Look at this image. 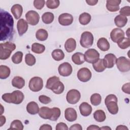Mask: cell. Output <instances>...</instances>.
<instances>
[{"mask_svg":"<svg viewBox=\"0 0 130 130\" xmlns=\"http://www.w3.org/2000/svg\"><path fill=\"white\" fill-rule=\"evenodd\" d=\"M14 20L8 12L1 9L0 12V40L1 41L11 39L13 36Z\"/></svg>","mask_w":130,"mask_h":130,"instance_id":"obj_1","label":"cell"},{"mask_svg":"<svg viewBox=\"0 0 130 130\" xmlns=\"http://www.w3.org/2000/svg\"><path fill=\"white\" fill-rule=\"evenodd\" d=\"M2 99L6 103H13L14 104H21L24 98V95L22 92L17 90L12 93H6L2 95Z\"/></svg>","mask_w":130,"mask_h":130,"instance_id":"obj_2","label":"cell"},{"mask_svg":"<svg viewBox=\"0 0 130 130\" xmlns=\"http://www.w3.org/2000/svg\"><path fill=\"white\" fill-rule=\"evenodd\" d=\"M16 49V45L10 41L0 44V59L6 60L9 58L11 52Z\"/></svg>","mask_w":130,"mask_h":130,"instance_id":"obj_3","label":"cell"},{"mask_svg":"<svg viewBox=\"0 0 130 130\" xmlns=\"http://www.w3.org/2000/svg\"><path fill=\"white\" fill-rule=\"evenodd\" d=\"M117 102L118 100L117 96L113 94L108 95L105 99V104L108 111L111 114L115 115L118 112Z\"/></svg>","mask_w":130,"mask_h":130,"instance_id":"obj_4","label":"cell"},{"mask_svg":"<svg viewBox=\"0 0 130 130\" xmlns=\"http://www.w3.org/2000/svg\"><path fill=\"white\" fill-rule=\"evenodd\" d=\"M93 40L94 38L92 33L88 31H85L81 34L80 44L83 48H88L92 45Z\"/></svg>","mask_w":130,"mask_h":130,"instance_id":"obj_5","label":"cell"},{"mask_svg":"<svg viewBox=\"0 0 130 130\" xmlns=\"http://www.w3.org/2000/svg\"><path fill=\"white\" fill-rule=\"evenodd\" d=\"M116 64L118 70L121 72H127L130 70V60L124 56L117 58Z\"/></svg>","mask_w":130,"mask_h":130,"instance_id":"obj_6","label":"cell"},{"mask_svg":"<svg viewBox=\"0 0 130 130\" xmlns=\"http://www.w3.org/2000/svg\"><path fill=\"white\" fill-rule=\"evenodd\" d=\"M28 86L29 89L33 92L39 91L43 87V79L39 77H34L30 79Z\"/></svg>","mask_w":130,"mask_h":130,"instance_id":"obj_7","label":"cell"},{"mask_svg":"<svg viewBox=\"0 0 130 130\" xmlns=\"http://www.w3.org/2000/svg\"><path fill=\"white\" fill-rule=\"evenodd\" d=\"M84 55L85 61L90 63H94L100 57L99 52L94 49H88L85 52Z\"/></svg>","mask_w":130,"mask_h":130,"instance_id":"obj_8","label":"cell"},{"mask_svg":"<svg viewBox=\"0 0 130 130\" xmlns=\"http://www.w3.org/2000/svg\"><path fill=\"white\" fill-rule=\"evenodd\" d=\"M81 98L80 92L77 89H73L70 90L67 93L66 100L70 104L77 103Z\"/></svg>","mask_w":130,"mask_h":130,"instance_id":"obj_9","label":"cell"},{"mask_svg":"<svg viewBox=\"0 0 130 130\" xmlns=\"http://www.w3.org/2000/svg\"><path fill=\"white\" fill-rule=\"evenodd\" d=\"M25 18L27 23L31 25H37L40 20L39 14L35 11H28L25 14Z\"/></svg>","mask_w":130,"mask_h":130,"instance_id":"obj_10","label":"cell"},{"mask_svg":"<svg viewBox=\"0 0 130 130\" xmlns=\"http://www.w3.org/2000/svg\"><path fill=\"white\" fill-rule=\"evenodd\" d=\"M91 76L92 74L90 70L87 68H82L80 69L77 73V77L78 79L83 82H86L90 80Z\"/></svg>","mask_w":130,"mask_h":130,"instance_id":"obj_11","label":"cell"},{"mask_svg":"<svg viewBox=\"0 0 130 130\" xmlns=\"http://www.w3.org/2000/svg\"><path fill=\"white\" fill-rule=\"evenodd\" d=\"M59 75L63 77L69 76L73 72L72 67L70 63L67 62L60 64L58 68Z\"/></svg>","mask_w":130,"mask_h":130,"instance_id":"obj_12","label":"cell"},{"mask_svg":"<svg viewBox=\"0 0 130 130\" xmlns=\"http://www.w3.org/2000/svg\"><path fill=\"white\" fill-rule=\"evenodd\" d=\"M74 20L73 16L69 13H62L58 17V22L62 26L71 25Z\"/></svg>","mask_w":130,"mask_h":130,"instance_id":"obj_13","label":"cell"},{"mask_svg":"<svg viewBox=\"0 0 130 130\" xmlns=\"http://www.w3.org/2000/svg\"><path fill=\"white\" fill-rule=\"evenodd\" d=\"M117 57L112 53H109L106 54L104 59V63L106 68H112L116 63Z\"/></svg>","mask_w":130,"mask_h":130,"instance_id":"obj_14","label":"cell"},{"mask_svg":"<svg viewBox=\"0 0 130 130\" xmlns=\"http://www.w3.org/2000/svg\"><path fill=\"white\" fill-rule=\"evenodd\" d=\"M123 37H124V32L121 28H115L110 32V38L114 43H117Z\"/></svg>","mask_w":130,"mask_h":130,"instance_id":"obj_15","label":"cell"},{"mask_svg":"<svg viewBox=\"0 0 130 130\" xmlns=\"http://www.w3.org/2000/svg\"><path fill=\"white\" fill-rule=\"evenodd\" d=\"M38 114L43 119L51 120L53 114V109L47 107H42L39 109Z\"/></svg>","mask_w":130,"mask_h":130,"instance_id":"obj_16","label":"cell"},{"mask_svg":"<svg viewBox=\"0 0 130 130\" xmlns=\"http://www.w3.org/2000/svg\"><path fill=\"white\" fill-rule=\"evenodd\" d=\"M64 117L69 122L74 121L77 118V112L73 108H68L65 110Z\"/></svg>","mask_w":130,"mask_h":130,"instance_id":"obj_17","label":"cell"},{"mask_svg":"<svg viewBox=\"0 0 130 130\" xmlns=\"http://www.w3.org/2000/svg\"><path fill=\"white\" fill-rule=\"evenodd\" d=\"M120 0H107L106 4L107 9L110 12H116L119 10Z\"/></svg>","mask_w":130,"mask_h":130,"instance_id":"obj_18","label":"cell"},{"mask_svg":"<svg viewBox=\"0 0 130 130\" xmlns=\"http://www.w3.org/2000/svg\"><path fill=\"white\" fill-rule=\"evenodd\" d=\"M17 28L18 34L20 36H22L27 30L28 23L24 19H19L17 23Z\"/></svg>","mask_w":130,"mask_h":130,"instance_id":"obj_19","label":"cell"},{"mask_svg":"<svg viewBox=\"0 0 130 130\" xmlns=\"http://www.w3.org/2000/svg\"><path fill=\"white\" fill-rule=\"evenodd\" d=\"M79 110L82 116H88L91 113L92 108L88 103L83 102L79 106Z\"/></svg>","mask_w":130,"mask_h":130,"instance_id":"obj_20","label":"cell"},{"mask_svg":"<svg viewBox=\"0 0 130 130\" xmlns=\"http://www.w3.org/2000/svg\"><path fill=\"white\" fill-rule=\"evenodd\" d=\"M39 107L38 104L34 101L30 102L27 104L26 111L31 115H35L39 112Z\"/></svg>","mask_w":130,"mask_h":130,"instance_id":"obj_21","label":"cell"},{"mask_svg":"<svg viewBox=\"0 0 130 130\" xmlns=\"http://www.w3.org/2000/svg\"><path fill=\"white\" fill-rule=\"evenodd\" d=\"M11 11L15 18L16 19H18L20 18L22 15L23 12V8L20 4H15L12 7Z\"/></svg>","mask_w":130,"mask_h":130,"instance_id":"obj_22","label":"cell"},{"mask_svg":"<svg viewBox=\"0 0 130 130\" xmlns=\"http://www.w3.org/2000/svg\"><path fill=\"white\" fill-rule=\"evenodd\" d=\"M98 47L103 51H107L110 49V44L105 38H101L97 42Z\"/></svg>","mask_w":130,"mask_h":130,"instance_id":"obj_23","label":"cell"},{"mask_svg":"<svg viewBox=\"0 0 130 130\" xmlns=\"http://www.w3.org/2000/svg\"><path fill=\"white\" fill-rule=\"evenodd\" d=\"M76 48V42L73 38L68 39L65 42L64 48L68 52H72Z\"/></svg>","mask_w":130,"mask_h":130,"instance_id":"obj_24","label":"cell"},{"mask_svg":"<svg viewBox=\"0 0 130 130\" xmlns=\"http://www.w3.org/2000/svg\"><path fill=\"white\" fill-rule=\"evenodd\" d=\"M12 85L18 89H21L25 85V80L21 77L15 76L12 80Z\"/></svg>","mask_w":130,"mask_h":130,"instance_id":"obj_25","label":"cell"},{"mask_svg":"<svg viewBox=\"0 0 130 130\" xmlns=\"http://www.w3.org/2000/svg\"><path fill=\"white\" fill-rule=\"evenodd\" d=\"M114 22L118 27H122L124 26L127 22V18L126 16L121 14L117 15L114 18Z\"/></svg>","mask_w":130,"mask_h":130,"instance_id":"obj_26","label":"cell"},{"mask_svg":"<svg viewBox=\"0 0 130 130\" xmlns=\"http://www.w3.org/2000/svg\"><path fill=\"white\" fill-rule=\"evenodd\" d=\"M64 89V86L63 84L60 81V80L55 82L53 85L50 88L54 93L57 94H59L62 93Z\"/></svg>","mask_w":130,"mask_h":130,"instance_id":"obj_27","label":"cell"},{"mask_svg":"<svg viewBox=\"0 0 130 130\" xmlns=\"http://www.w3.org/2000/svg\"><path fill=\"white\" fill-rule=\"evenodd\" d=\"M72 61L77 65H80L85 61L84 55L81 52H76L72 56Z\"/></svg>","mask_w":130,"mask_h":130,"instance_id":"obj_28","label":"cell"},{"mask_svg":"<svg viewBox=\"0 0 130 130\" xmlns=\"http://www.w3.org/2000/svg\"><path fill=\"white\" fill-rule=\"evenodd\" d=\"M91 18V15L89 13L84 12L79 15V21L81 24L86 25L90 22Z\"/></svg>","mask_w":130,"mask_h":130,"instance_id":"obj_29","label":"cell"},{"mask_svg":"<svg viewBox=\"0 0 130 130\" xmlns=\"http://www.w3.org/2000/svg\"><path fill=\"white\" fill-rule=\"evenodd\" d=\"M48 34L47 31L43 28L38 29L36 33V37L40 41H44L47 39Z\"/></svg>","mask_w":130,"mask_h":130,"instance_id":"obj_30","label":"cell"},{"mask_svg":"<svg viewBox=\"0 0 130 130\" xmlns=\"http://www.w3.org/2000/svg\"><path fill=\"white\" fill-rule=\"evenodd\" d=\"M93 117L94 119L99 122H103L106 118V115L105 112L102 110H98L93 113Z\"/></svg>","mask_w":130,"mask_h":130,"instance_id":"obj_31","label":"cell"},{"mask_svg":"<svg viewBox=\"0 0 130 130\" xmlns=\"http://www.w3.org/2000/svg\"><path fill=\"white\" fill-rule=\"evenodd\" d=\"M52 57L56 61H60L62 60L64 57V53L63 51L59 49L54 50L51 53Z\"/></svg>","mask_w":130,"mask_h":130,"instance_id":"obj_32","label":"cell"},{"mask_svg":"<svg viewBox=\"0 0 130 130\" xmlns=\"http://www.w3.org/2000/svg\"><path fill=\"white\" fill-rule=\"evenodd\" d=\"M92 67L94 70L97 72H102L105 69L103 59H99L96 62L92 63Z\"/></svg>","mask_w":130,"mask_h":130,"instance_id":"obj_33","label":"cell"},{"mask_svg":"<svg viewBox=\"0 0 130 130\" xmlns=\"http://www.w3.org/2000/svg\"><path fill=\"white\" fill-rule=\"evenodd\" d=\"M54 19V14L49 12H47L44 13L42 16V20L43 22L45 24H50L51 23Z\"/></svg>","mask_w":130,"mask_h":130,"instance_id":"obj_34","label":"cell"},{"mask_svg":"<svg viewBox=\"0 0 130 130\" xmlns=\"http://www.w3.org/2000/svg\"><path fill=\"white\" fill-rule=\"evenodd\" d=\"M11 71L10 68L4 65H1L0 66V78L5 79L7 78L10 75Z\"/></svg>","mask_w":130,"mask_h":130,"instance_id":"obj_35","label":"cell"},{"mask_svg":"<svg viewBox=\"0 0 130 130\" xmlns=\"http://www.w3.org/2000/svg\"><path fill=\"white\" fill-rule=\"evenodd\" d=\"M45 50V47L44 45L38 43H34L31 45V51L35 53L41 54Z\"/></svg>","mask_w":130,"mask_h":130,"instance_id":"obj_36","label":"cell"},{"mask_svg":"<svg viewBox=\"0 0 130 130\" xmlns=\"http://www.w3.org/2000/svg\"><path fill=\"white\" fill-rule=\"evenodd\" d=\"M117 45L119 47L122 49L127 48L130 46V40L129 38L123 37L120 39L117 42Z\"/></svg>","mask_w":130,"mask_h":130,"instance_id":"obj_37","label":"cell"},{"mask_svg":"<svg viewBox=\"0 0 130 130\" xmlns=\"http://www.w3.org/2000/svg\"><path fill=\"white\" fill-rule=\"evenodd\" d=\"M102 101V97L99 93H93L90 96V102L94 106L99 105Z\"/></svg>","mask_w":130,"mask_h":130,"instance_id":"obj_38","label":"cell"},{"mask_svg":"<svg viewBox=\"0 0 130 130\" xmlns=\"http://www.w3.org/2000/svg\"><path fill=\"white\" fill-rule=\"evenodd\" d=\"M24 128L23 125L21 121L19 120L16 119L13 120L11 124L10 127L8 129H19V130H22Z\"/></svg>","mask_w":130,"mask_h":130,"instance_id":"obj_39","label":"cell"},{"mask_svg":"<svg viewBox=\"0 0 130 130\" xmlns=\"http://www.w3.org/2000/svg\"><path fill=\"white\" fill-rule=\"evenodd\" d=\"M22 57L23 53L21 51H17L12 55L11 59L13 63L15 64H19L21 62L22 60Z\"/></svg>","mask_w":130,"mask_h":130,"instance_id":"obj_40","label":"cell"},{"mask_svg":"<svg viewBox=\"0 0 130 130\" xmlns=\"http://www.w3.org/2000/svg\"><path fill=\"white\" fill-rule=\"evenodd\" d=\"M25 62L26 64L29 66H34L36 62L35 57L30 53H27L25 57Z\"/></svg>","mask_w":130,"mask_h":130,"instance_id":"obj_41","label":"cell"},{"mask_svg":"<svg viewBox=\"0 0 130 130\" xmlns=\"http://www.w3.org/2000/svg\"><path fill=\"white\" fill-rule=\"evenodd\" d=\"M60 4L59 0H47L46 5L47 8L50 9H54L57 8Z\"/></svg>","mask_w":130,"mask_h":130,"instance_id":"obj_42","label":"cell"},{"mask_svg":"<svg viewBox=\"0 0 130 130\" xmlns=\"http://www.w3.org/2000/svg\"><path fill=\"white\" fill-rule=\"evenodd\" d=\"M60 80L59 78L57 77V76H52L50 77L48 79L47 82H46V87L47 89H50L51 87L53 85V84L56 82L57 81Z\"/></svg>","mask_w":130,"mask_h":130,"instance_id":"obj_43","label":"cell"},{"mask_svg":"<svg viewBox=\"0 0 130 130\" xmlns=\"http://www.w3.org/2000/svg\"><path fill=\"white\" fill-rule=\"evenodd\" d=\"M52 109H53V114L50 120L56 121L60 116V114H61L60 110L59 108H57V107H53L52 108Z\"/></svg>","mask_w":130,"mask_h":130,"instance_id":"obj_44","label":"cell"},{"mask_svg":"<svg viewBox=\"0 0 130 130\" xmlns=\"http://www.w3.org/2000/svg\"><path fill=\"white\" fill-rule=\"evenodd\" d=\"M45 1L44 0H35L34 6L38 10H41L44 6Z\"/></svg>","mask_w":130,"mask_h":130,"instance_id":"obj_45","label":"cell"},{"mask_svg":"<svg viewBox=\"0 0 130 130\" xmlns=\"http://www.w3.org/2000/svg\"><path fill=\"white\" fill-rule=\"evenodd\" d=\"M120 14L125 16H129L130 15V7L129 6H125L122 7L120 11Z\"/></svg>","mask_w":130,"mask_h":130,"instance_id":"obj_46","label":"cell"},{"mask_svg":"<svg viewBox=\"0 0 130 130\" xmlns=\"http://www.w3.org/2000/svg\"><path fill=\"white\" fill-rule=\"evenodd\" d=\"M39 101L42 104H47L51 102V99L45 95H41L39 96Z\"/></svg>","mask_w":130,"mask_h":130,"instance_id":"obj_47","label":"cell"},{"mask_svg":"<svg viewBox=\"0 0 130 130\" xmlns=\"http://www.w3.org/2000/svg\"><path fill=\"white\" fill-rule=\"evenodd\" d=\"M55 129H56V130H61V129L68 130V127L65 123L59 122L56 124Z\"/></svg>","mask_w":130,"mask_h":130,"instance_id":"obj_48","label":"cell"},{"mask_svg":"<svg viewBox=\"0 0 130 130\" xmlns=\"http://www.w3.org/2000/svg\"><path fill=\"white\" fill-rule=\"evenodd\" d=\"M129 85H130V83L129 82H128V83H126L124 84L122 86V87L121 88L122 90L124 92H125V93H127L128 94H129L130 93V92H129Z\"/></svg>","mask_w":130,"mask_h":130,"instance_id":"obj_49","label":"cell"},{"mask_svg":"<svg viewBox=\"0 0 130 130\" xmlns=\"http://www.w3.org/2000/svg\"><path fill=\"white\" fill-rule=\"evenodd\" d=\"M70 130H82V127L80 124L76 123L72 125L69 128Z\"/></svg>","mask_w":130,"mask_h":130,"instance_id":"obj_50","label":"cell"},{"mask_svg":"<svg viewBox=\"0 0 130 130\" xmlns=\"http://www.w3.org/2000/svg\"><path fill=\"white\" fill-rule=\"evenodd\" d=\"M52 128L51 126L48 124H44L41 126L39 129L40 130H52Z\"/></svg>","mask_w":130,"mask_h":130,"instance_id":"obj_51","label":"cell"},{"mask_svg":"<svg viewBox=\"0 0 130 130\" xmlns=\"http://www.w3.org/2000/svg\"><path fill=\"white\" fill-rule=\"evenodd\" d=\"M86 2L88 5L94 6L98 3V0H88V1L86 0Z\"/></svg>","mask_w":130,"mask_h":130,"instance_id":"obj_52","label":"cell"},{"mask_svg":"<svg viewBox=\"0 0 130 130\" xmlns=\"http://www.w3.org/2000/svg\"><path fill=\"white\" fill-rule=\"evenodd\" d=\"M93 129L99 130V129H100V127H99L98 126L96 125H90L87 128V130H93Z\"/></svg>","mask_w":130,"mask_h":130,"instance_id":"obj_53","label":"cell"},{"mask_svg":"<svg viewBox=\"0 0 130 130\" xmlns=\"http://www.w3.org/2000/svg\"><path fill=\"white\" fill-rule=\"evenodd\" d=\"M6 117L4 116L1 115L0 116V126H2L6 123Z\"/></svg>","mask_w":130,"mask_h":130,"instance_id":"obj_54","label":"cell"},{"mask_svg":"<svg viewBox=\"0 0 130 130\" xmlns=\"http://www.w3.org/2000/svg\"><path fill=\"white\" fill-rule=\"evenodd\" d=\"M116 130H118V129H124V130L127 129V130H128V128H127L126 126H125V125H118V126L116 128Z\"/></svg>","mask_w":130,"mask_h":130,"instance_id":"obj_55","label":"cell"},{"mask_svg":"<svg viewBox=\"0 0 130 130\" xmlns=\"http://www.w3.org/2000/svg\"><path fill=\"white\" fill-rule=\"evenodd\" d=\"M100 129H111V128L108 126H104V127H100Z\"/></svg>","mask_w":130,"mask_h":130,"instance_id":"obj_56","label":"cell"},{"mask_svg":"<svg viewBox=\"0 0 130 130\" xmlns=\"http://www.w3.org/2000/svg\"><path fill=\"white\" fill-rule=\"evenodd\" d=\"M1 115H2V114H3V111H4V109H3V106H2V104H1Z\"/></svg>","mask_w":130,"mask_h":130,"instance_id":"obj_57","label":"cell"},{"mask_svg":"<svg viewBox=\"0 0 130 130\" xmlns=\"http://www.w3.org/2000/svg\"><path fill=\"white\" fill-rule=\"evenodd\" d=\"M129 28H128V29L127 30V37H129V35H128V31H129Z\"/></svg>","mask_w":130,"mask_h":130,"instance_id":"obj_58","label":"cell"}]
</instances>
